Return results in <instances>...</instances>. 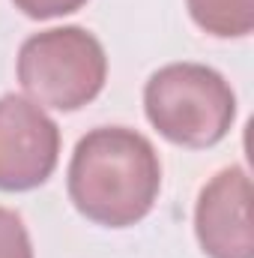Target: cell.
Wrapping results in <instances>:
<instances>
[{
	"label": "cell",
	"mask_w": 254,
	"mask_h": 258,
	"mask_svg": "<svg viewBox=\"0 0 254 258\" xmlns=\"http://www.w3.org/2000/svg\"><path fill=\"white\" fill-rule=\"evenodd\" d=\"M191 21L218 39H242L254 30V0H186Z\"/></svg>",
	"instance_id": "6"
},
{
	"label": "cell",
	"mask_w": 254,
	"mask_h": 258,
	"mask_svg": "<svg viewBox=\"0 0 254 258\" xmlns=\"http://www.w3.org/2000/svg\"><path fill=\"white\" fill-rule=\"evenodd\" d=\"M144 111L153 129L171 144L215 147L236 120V93L230 81L203 63H168L150 75Z\"/></svg>",
	"instance_id": "2"
},
{
	"label": "cell",
	"mask_w": 254,
	"mask_h": 258,
	"mask_svg": "<svg viewBox=\"0 0 254 258\" xmlns=\"http://www.w3.org/2000/svg\"><path fill=\"white\" fill-rule=\"evenodd\" d=\"M0 258H33L30 231L9 207H0Z\"/></svg>",
	"instance_id": "7"
},
{
	"label": "cell",
	"mask_w": 254,
	"mask_h": 258,
	"mask_svg": "<svg viewBox=\"0 0 254 258\" xmlns=\"http://www.w3.org/2000/svg\"><path fill=\"white\" fill-rule=\"evenodd\" d=\"M15 9H21L27 18L48 21V18H63L87 6V0H12Z\"/></svg>",
	"instance_id": "8"
},
{
	"label": "cell",
	"mask_w": 254,
	"mask_h": 258,
	"mask_svg": "<svg viewBox=\"0 0 254 258\" xmlns=\"http://www.w3.org/2000/svg\"><path fill=\"white\" fill-rule=\"evenodd\" d=\"M60 162V126L27 96H0V192L42 186Z\"/></svg>",
	"instance_id": "4"
},
{
	"label": "cell",
	"mask_w": 254,
	"mask_h": 258,
	"mask_svg": "<svg viewBox=\"0 0 254 258\" xmlns=\"http://www.w3.org/2000/svg\"><path fill=\"white\" fill-rule=\"evenodd\" d=\"M194 237L209 258H254L251 180L242 165L221 168L200 189Z\"/></svg>",
	"instance_id": "5"
},
{
	"label": "cell",
	"mask_w": 254,
	"mask_h": 258,
	"mask_svg": "<svg viewBox=\"0 0 254 258\" xmlns=\"http://www.w3.org/2000/svg\"><path fill=\"white\" fill-rule=\"evenodd\" d=\"M66 189L84 219L102 228H129L147 219L159 201V153L138 129L96 126L75 144Z\"/></svg>",
	"instance_id": "1"
},
{
	"label": "cell",
	"mask_w": 254,
	"mask_h": 258,
	"mask_svg": "<svg viewBox=\"0 0 254 258\" xmlns=\"http://www.w3.org/2000/svg\"><path fill=\"white\" fill-rule=\"evenodd\" d=\"M15 72L27 99L36 105L78 111L102 93L108 81V54L84 27H51L21 42Z\"/></svg>",
	"instance_id": "3"
}]
</instances>
